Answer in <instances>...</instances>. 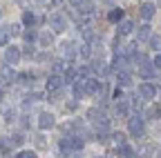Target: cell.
I'll use <instances>...</instances> for the list:
<instances>
[{
	"instance_id": "1",
	"label": "cell",
	"mask_w": 161,
	"mask_h": 158,
	"mask_svg": "<svg viewBox=\"0 0 161 158\" xmlns=\"http://www.w3.org/2000/svg\"><path fill=\"white\" fill-rule=\"evenodd\" d=\"M128 129H130V134H132V136L141 138V136L146 134V125H143V118H141V116H132L130 120H128Z\"/></svg>"
},
{
	"instance_id": "2",
	"label": "cell",
	"mask_w": 161,
	"mask_h": 158,
	"mask_svg": "<svg viewBox=\"0 0 161 158\" xmlns=\"http://www.w3.org/2000/svg\"><path fill=\"white\" fill-rule=\"evenodd\" d=\"M16 80V71L11 69V65H3L0 67V83L3 85H11Z\"/></svg>"
},
{
	"instance_id": "3",
	"label": "cell",
	"mask_w": 161,
	"mask_h": 158,
	"mask_svg": "<svg viewBox=\"0 0 161 158\" xmlns=\"http://www.w3.org/2000/svg\"><path fill=\"white\" fill-rule=\"evenodd\" d=\"M49 27L54 33H60V31H65V18L60 16V13H54L49 16Z\"/></svg>"
},
{
	"instance_id": "4",
	"label": "cell",
	"mask_w": 161,
	"mask_h": 158,
	"mask_svg": "<svg viewBox=\"0 0 161 158\" xmlns=\"http://www.w3.org/2000/svg\"><path fill=\"white\" fill-rule=\"evenodd\" d=\"M157 96V87L150 85V83H143L139 87V98H143V100H152V98Z\"/></svg>"
},
{
	"instance_id": "5",
	"label": "cell",
	"mask_w": 161,
	"mask_h": 158,
	"mask_svg": "<svg viewBox=\"0 0 161 158\" xmlns=\"http://www.w3.org/2000/svg\"><path fill=\"white\" fill-rule=\"evenodd\" d=\"M56 125V118H54V114H40V118H38V127L40 129H49V127H54Z\"/></svg>"
},
{
	"instance_id": "6",
	"label": "cell",
	"mask_w": 161,
	"mask_h": 158,
	"mask_svg": "<svg viewBox=\"0 0 161 158\" xmlns=\"http://www.w3.org/2000/svg\"><path fill=\"white\" fill-rule=\"evenodd\" d=\"M60 87H63V78H60V76H49L47 78V94H54V91H58Z\"/></svg>"
},
{
	"instance_id": "7",
	"label": "cell",
	"mask_w": 161,
	"mask_h": 158,
	"mask_svg": "<svg viewBox=\"0 0 161 158\" xmlns=\"http://www.w3.org/2000/svg\"><path fill=\"white\" fill-rule=\"evenodd\" d=\"M5 60H7V63H11V65H16V63L20 60V49H18V47H14V45H11V47H7V49H5Z\"/></svg>"
},
{
	"instance_id": "8",
	"label": "cell",
	"mask_w": 161,
	"mask_h": 158,
	"mask_svg": "<svg viewBox=\"0 0 161 158\" xmlns=\"http://www.w3.org/2000/svg\"><path fill=\"white\" fill-rule=\"evenodd\" d=\"M154 11H157V9H154L152 3H143V5L139 7V13H141V18H143V20H150V18L154 16Z\"/></svg>"
},
{
	"instance_id": "9",
	"label": "cell",
	"mask_w": 161,
	"mask_h": 158,
	"mask_svg": "<svg viewBox=\"0 0 161 158\" xmlns=\"http://www.w3.org/2000/svg\"><path fill=\"white\" fill-rule=\"evenodd\" d=\"M116 83H119V87H130L132 85V76H130V71H116Z\"/></svg>"
},
{
	"instance_id": "10",
	"label": "cell",
	"mask_w": 161,
	"mask_h": 158,
	"mask_svg": "<svg viewBox=\"0 0 161 158\" xmlns=\"http://www.w3.org/2000/svg\"><path fill=\"white\" fill-rule=\"evenodd\" d=\"M139 76H141V78H146V80L154 78V65H152V63H146V65H141V67H139Z\"/></svg>"
},
{
	"instance_id": "11",
	"label": "cell",
	"mask_w": 161,
	"mask_h": 158,
	"mask_svg": "<svg viewBox=\"0 0 161 158\" xmlns=\"http://www.w3.org/2000/svg\"><path fill=\"white\" fill-rule=\"evenodd\" d=\"M98 89H101V80H83V91H85V94L92 96V94H96Z\"/></svg>"
},
{
	"instance_id": "12",
	"label": "cell",
	"mask_w": 161,
	"mask_h": 158,
	"mask_svg": "<svg viewBox=\"0 0 161 158\" xmlns=\"http://www.w3.org/2000/svg\"><path fill=\"white\" fill-rule=\"evenodd\" d=\"M150 36H152V27L150 25H141L136 29V40H148Z\"/></svg>"
},
{
	"instance_id": "13",
	"label": "cell",
	"mask_w": 161,
	"mask_h": 158,
	"mask_svg": "<svg viewBox=\"0 0 161 158\" xmlns=\"http://www.w3.org/2000/svg\"><path fill=\"white\" fill-rule=\"evenodd\" d=\"M132 29H134V23L132 20H123L119 25V36H128V33H132Z\"/></svg>"
},
{
	"instance_id": "14",
	"label": "cell",
	"mask_w": 161,
	"mask_h": 158,
	"mask_svg": "<svg viewBox=\"0 0 161 158\" xmlns=\"http://www.w3.org/2000/svg\"><path fill=\"white\" fill-rule=\"evenodd\" d=\"M38 40H40V45L49 47V45H54V33L52 31H43V33H38Z\"/></svg>"
},
{
	"instance_id": "15",
	"label": "cell",
	"mask_w": 161,
	"mask_h": 158,
	"mask_svg": "<svg viewBox=\"0 0 161 158\" xmlns=\"http://www.w3.org/2000/svg\"><path fill=\"white\" fill-rule=\"evenodd\" d=\"M69 65H67V60H54V65H52V69H54V74L56 76H60V74H65V69H67Z\"/></svg>"
},
{
	"instance_id": "16",
	"label": "cell",
	"mask_w": 161,
	"mask_h": 158,
	"mask_svg": "<svg viewBox=\"0 0 161 158\" xmlns=\"http://www.w3.org/2000/svg\"><path fill=\"white\" fill-rule=\"evenodd\" d=\"M60 49H63V54H65V58H67V60H72V58H74V54H76L74 43H63V45H60Z\"/></svg>"
},
{
	"instance_id": "17",
	"label": "cell",
	"mask_w": 161,
	"mask_h": 158,
	"mask_svg": "<svg viewBox=\"0 0 161 158\" xmlns=\"http://www.w3.org/2000/svg\"><path fill=\"white\" fill-rule=\"evenodd\" d=\"M72 83H76V71L67 67L65 74H63V85H72Z\"/></svg>"
},
{
	"instance_id": "18",
	"label": "cell",
	"mask_w": 161,
	"mask_h": 158,
	"mask_svg": "<svg viewBox=\"0 0 161 158\" xmlns=\"http://www.w3.org/2000/svg\"><path fill=\"white\" fill-rule=\"evenodd\" d=\"M78 9H80V13H85V16H90V13L94 11V3H90V0H80V5H78Z\"/></svg>"
},
{
	"instance_id": "19",
	"label": "cell",
	"mask_w": 161,
	"mask_h": 158,
	"mask_svg": "<svg viewBox=\"0 0 161 158\" xmlns=\"http://www.w3.org/2000/svg\"><path fill=\"white\" fill-rule=\"evenodd\" d=\"M152 151H154L152 145H141V147H139V156H141V158H152V156H154Z\"/></svg>"
},
{
	"instance_id": "20",
	"label": "cell",
	"mask_w": 161,
	"mask_h": 158,
	"mask_svg": "<svg viewBox=\"0 0 161 158\" xmlns=\"http://www.w3.org/2000/svg\"><path fill=\"white\" fill-rule=\"evenodd\" d=\"M60 149H63V154H69V151H74V147H72V138H69V136L60 140Z\"/></svg>"
},
{
	"instance_id": "21",
	"label": "cell",
	"mask_w": 161,
	"mask_h": 158,
	"mask_svg": "<svg viewBox=\"0 0 161 158\" xmlns=\"http://www.w3.org/2000/svg\"><path fill=\"white\" fill-rule=\"evenodd\" d=\"M108 18H110L112 23H119V20H123V9H112Z\"/></svg>"
},
{
	"instance_id": "22",
	"label": "cell",
	"mask_w": 161,
	"mask_h": 158,
	"mask_svg": "<svg viewBox=\"0 0 161 158\" xmlns=\"http://www.w3.org/2000/svg\"><path fill=\"white\" fill-rule=\"evenodd\" d=\"M148 40H150V47L154 51H161V36H150Z\"/></svg>"
},
{
	"instance_id": "23",
	"label": "cell",
	"mask_w": 161,
	"mask_h": 158,
	"mask_svg": "<svg viewBox=\"0 0 161 158\" xmlns=\"http://www.w3.org/2000/svg\"><path fill=\"white\" fill-rule=\"evenodd\" d=\"M23 36H25V43H27V45H31V43L36 40V38H38V33H36V31H34L31 27H29V29H27V31H25Z\"/></svg>"
},
{
	"instance_id": "24",
	"label": "cell",
	"mask_w": 161,
	"mask_h": 158,
	"mask_svg": "<svg viewBox=\"0 0 161 158\" xmlns=\"http://www.w3.org/2000/svg\"><path fill=\"white\" fill-rule=\"evenodd\" d=\"M78 54L83 56V58H90V54H92V45H90V43H83V47L78 49Z\"/></svg>"
},
{
	"instance_id": "25",
	"label": "cell",
	"mask_w": 161,
	"mask_h": 158,
	"mask_svg": "<svg viewBox=\"0 0 161 158\" xmlns=\"http://www.w3.org/2000/svg\"><path fill=\"white\" fill-rule=\"evenodd\" d=\"M80 96H85V91H83V80H78V83L74 85V98H80Z\"/></svg>"
},
{
	"instance_id": "26",
	"label": "cell",
	"mask_w": 161,
	"mask_h": 158,
	"mask_svg": "<svg viewBox=\"0 0 161 158\" xmlns=\"http://www.w3.org/2000/svg\"><path fill=\"white\" fill-rule=\"evenodd\" d=\"M23 23H25V25H29V27L36 23V18H34V13H31V11H25V13H23Z\"/></svg>"
},
{
	"instance_id": "27",
	"label": "cell",
	"mask_w": 161,
	"mask_h": 158,
	"mask_svg": "<svg viewBox=\"0 0 161 158\" xmlns=\"http://www.w3.org/2000/svg\"><path fill=\"white\" fill-rule=\"evenodd\" d=\"M92 67H94V69H96L98 74H108V65H105L103 60H96V63H94Z\"/></svg>"
},
{
	"instance_id": "28",
	"label": "cell",
	"mask_w": 161,
	"mask_h": 158,
	"mask_svg": "<svg viewBox=\"0 0 161 158\" xmlns=\"http://www.w3.org/2000/svg\"><path fill=\"white\" fill-rule=\"evenodd\" d=\"M9 43V31L7 27H0V45H7Z\"/></svg>"
},
{
	"instance_id": "29",
	"label": "cell",
	"mask_w": 161,
	"mask_h": 158,
	"mask_svg": "<svg viewBox=\"0 0 161 158\" xmlns=\"http://www.w3.org/2000/svg\"><path fill=\"white\" fill-rule=\"evenodd\" d=\"M125 114H128V107H125V103H121V100H119V105H116V116H119V118H123Z\"/></svg>"
},
{
	"instance_id": "30",
	"label": "cell",
	"mask_w": 161,
	"mask_h": 158,
	"mask_svg": "<svg viewBox=\"0 0 161 158\" xmlns=\"http://www.w3.org/2000/svg\"><path fill=\"white\" fill-rule=\"evenodd\" d=\"M148 118H161V105H154V107L148 111Z\"/></svg>"
},
{
	"instance_id": "31",
	"label": "cell",
	"mask_w": 161,
	"mask_h": 158,
	"mask_svg": "<svg viewBox=\"0 0 161 158\" xmlns=\"http://www.w3.org/2000/svg\"><path fill=\"white\" fill-rule=\"evenodd\" d=\"M18 78H20V83H23V85H31V80H34V74H20Z\"/></svg>"
},
{
	"instance_id": "32",
	"label": "cell",
	"mask_w": 161,
	"mask_h": 158,
	"mask_svg": "<svg viewBox=\"0 0 161 158\" xmlns=\"http://www.w3.org/2000/svg\"><path fill=\"white\" fill-rule=\"evenodd\" d=\"M119 154H121V156H130V154H132V147H130V145H125V143H121Z\"/></svg>"
},
{
	"instance_id": "33",
	"label": "cell",
	"mask_w": 161,
	"mask_h": 158,
	"mask_svg": "<svg viewBox=\"0 0 161 158\" xmlns=\"http://www.w3.org/2000/svg\"><path fill=\"white\" fill-rule=\"evenodd\" d=\"M0 147H3V149L11 147V138H0Z\"/></svg>"
},
{
	"instance_id": "34",
	"label": "cell",
	"mask_w": 161,
	"mask_h": 158,
	"mask_svg": "<svg viewBox=\"0 0 161 158\" xmlns=\"http://www.w3.org/2000/svg\"><path fill=\"white\" fill-rule=\"evenodd\" d=\"M5 120H7V123H11V120H16V111H11V109H9V111L5 114Z\"/></svg>"
},
{
	"instance_id": "35",
	"label": "cell",
	"mask_w": 161,
	"mask_h": 158,
	"mask_svg": "<svg viewBox=\"0 0 161 158\" xmlns=\"http://www.w3.org/2000/svg\"><path fill=\"white\" fill-rule=\"evenodd\" d=\"M23 140H25V136H23V134H16V136L11 138V143H16V145H20Z\"/></svg>"
},
{
	"instance_id": "36",
	"label": "cell",
	"mask_w": 161,
	"mask_h": 158,
	"mask_svg": "<svg viewBox=\"0 0 161 158\" xmlns=\"http://www.w3.org/2000/svg\"><path fill=\"white\" fill-rule=\"evenodd\" d=\"M23 54H25V56H34V45H27V47L23 49Z\"/></svg>"
},
{
	"instance_id": "37",
	"label": "cell",
	"mask_w": 161,
	"mask_h": 158,
	"mask_svg": "<svg viewBox=\"0 0 161 158\" xmlns=\"http://www.w3.org/2000/svg\"><path fill=\"white\" fill-rule=\"evenodd\" d=\"M20 158H38L34 151H23V154H20Z\"/></svg>"
},
{
	"instance_id": "38",
	"label": "cell",
	"mask_w": 161,
	"mask_h": 158,
	"mask_svg": "<svg viewBox=\"0 0 161 158\" xmlns=\"http://www.w3.org/2000/svg\"><path fill=\"white\" fill-rule=\"evenodd\" d=\"M152 65H154V67H157V69H161V54H159V56H157V58H154V63H152Z\"/></svg>"
},
{
	"instance_id": "39",
	"label": "cell",
	"mask_w": 161,
	"mask_h": 158,
	"mask_svg": "<svg viewBox=\"0 0 161 158\" xmlns=\"http://www.w3.org/2000/svg\"><path fill=\"white\" fill-rule=\"evenodd\" d=\"M112 138H114V140H116V143H119V145H121V143H123V134H114V136H112Z\"/></svg>"
},
{
	"instance_id": "40",
	"label": "cell",
	"mask_w": 161,
	"mask_h": 158,
	"mask_svg": "<svg viewBox=\"0 0 161 158\" xmlns=\"http://www.w3.org/2000/svg\"><path fill=\"white\" fill-rule=\"evenodd\" d=\"M114 98H116V100H121V98H123V91L116 89V91H114Z\"/></svg>"
},
{
	"instance_id": "41",
	"label": "cell",
	"mask_w": 161,
	"mask_h": 158,
	"mask_svg": "<svg viewBox=\"0 0 161 158\" xmlns=\"http://www.w3.org/2000/svg\"><path fill=\"white\" fill-rule=\"evenodd\" d=\"M60 3H63V0H52V5H54V7H58Z\"/></svg>"
},
{
	"instance_id": "42",
	"label": "cell",
	"mask_w": 161,
	"mask_h": 158,
	"mask_svg": "<svg viewBox=\"0 0 161 158\" xmlns=\"http://www.w3.org/2000/svg\"><path fill=\"white\" fill-rule=\"evenodd\" d=\"M69 3H72L74 7H78V5H80V0H69Z\"/></svg>"
},
{
	"instance_id": "43",
	"label": "cell",
	"mask_w": 161,
	"mask_h": 158,
	"mask_svg": "<svg viewBox=\"0 0 161 158\" xmlns=\"http://www.w3.org/2000/svg\"><path fill=\"white\" fill-rule=\"evenodd\" d=\"M3 98H5V96H3V89H0V100H3Z\"/></svg>"
},
{
	"instance_id": "44",
	"label": "cell",
	"mask_w": 161,
	"mask_h": 158,
	"mask_svg": "<svg viewBox=\"0 0 161 158\" xmlns=\"http://www.w3.org/2000/svg\"><path fill=\"white\" fill-rule=\"evenodd\" d=\"M128 158H136V156H132V154H130V156H128Z\"/></svg>"
},
{
	"instance_id": "45",
	"label": "cell",
	"mask_w": 161,
	"mask_h": 158,
	"mask_svg": "<svg viewBox=\"0 0 161 158\" xmlns=\"http://www.w3.org/2000/svg\"><path fill=\"white\" fill-rule=\"evenodd\" d=\"M96 158H105V156H96Z\"/></svg>"
},
{
	"instance_id": "46",
	"label": "cell",
	"mask_w": 161,
	"mask_h": 158,
	"mask_svg": "<svg viewBox=\"0 0 161 158\" xmlns=\"http://www.w3.org/2000/svg\"><path fill=\"white\" fill-rule=\"evenodd\" d=\"M0 16H3V11H0Z\"/></svg>"
}]
</instances>
